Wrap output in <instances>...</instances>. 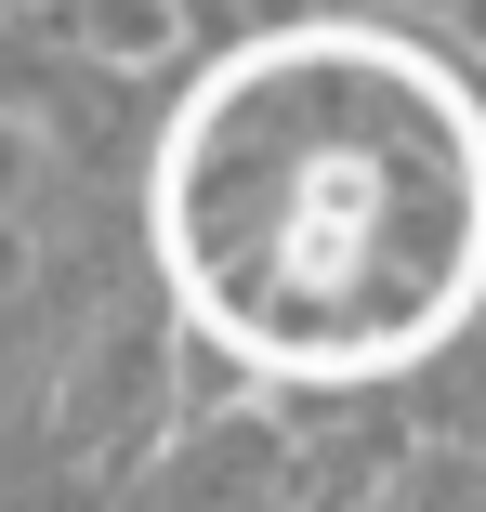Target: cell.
Wrapping results in <instances>:
<instances>
[{
    "label": "cell",
    "mask_w": 486,
    "mask_h": 512,
    "mask_svg": "<svg viewBox=\"0 0 486 512\" xmlns=\"http://www.w3.org/2000/svg\"><path fill=\"white\" fill-rule=\"evenodd\" d=\"M27 302V224H0V316Z\"/></svg>",
    "instance_id": "8"
},
{
    "label": "cell",
    "mask_w": 486,
    "mask_h": 512,
    "mask_svg": "<svg viewBox=\"0 0 486 512\" xmlns=\"http://www.w3.org/2000/svg\"><path fill=\"white\" fill-rule=\"evenodd\" d=\"M132 499H145V512H263V499H289V407H276V394L198 407Z\"/></svg>",
    "instance_id": "3"
},
{
    "label": "cell",
    "mask_w": 486,
    "mask_h": 512,
    "mask_svg": "<svg viewBox=\"0 0 486 512\" xmlns=\"http://www.w3.org/2000/svg\"><path fill=\"white\" fill-rule=\"evenodd\" d=\"M184 434V316L171 289H119L92 302L53 355V460L79 499H132Z\"/></svg>",
    "instance_id": "2"
},
{
    "label": "cell",
    "mask_w": 486,
    "mask_h": 512,
    "mask_svg": "<svg viewBox=\"0 0 486 512\" xmlns=\"http://www.w3.org/2000/svg\"><path fill=\"white\" fill-rule=\"evenodd\" d=\"M40 184H53V132H40V119H14V106H0V224H14L27 197H40Z\"/></svg>",
    "instance_id": "5"
},
{
    "label": "cell",
    "mask_w": 486,
    "mask_h": 512,
    "mask_svg": "<svg viewBox=\"0 0 486 512\" xmlns=\"http://www.w3.org/2000/svg\"><path fill=\"white\" fill-rule=\"evenodd\" d=\"M145 250L263 394H381L486 316V92L368 14L263 27L158 119Z\"/></svg>",
    "instance_id": "1"
},
{
    "label": "cell",
    "mask_w": 486,
    "mask_h": 512,
    "mask_svg": "<svg viewBox=\"0 0 486 512\" xmlns=\"http://www.w3.org/2000/svg\"><path fill=\"white\" fill-rule=\"evenodd\" d=\"M198 27H224V53L237 40H263V27H303V14H329V0H184Z\"/></svg>",
    "instance_id": "6"
},
{
    "label": "cell",
    "mask_w": 486,
    "mask_h": 512,
    "mask_svg": "<svg viewBox=\"0 0 486 512\" xmlns=\"http://www.w3.org/2000/svg\"><path fill=\"white\" fill-rule=\"evenodd\" d=\"M434 27H447V40H460V53L486 66V0H434Z\"/></svg>",
    "instance_id": "7"
},
{
    "label": "cell",
    "mask_w": 486,
    "mask_h": 512,
    "mask_svg": "<svg viewBox=\"0 0 486 512\" xmlns=\"http://www.w3.org/2000/svg\"><path fill=\"white\" fill-rule=\"evenodd\" d=\"M27 27L53 53H79V66H106V79H145V66H171L184 40H198L184 0H27Z\"/></svg>",
    "instance_id": "4"
}]
</instances>
